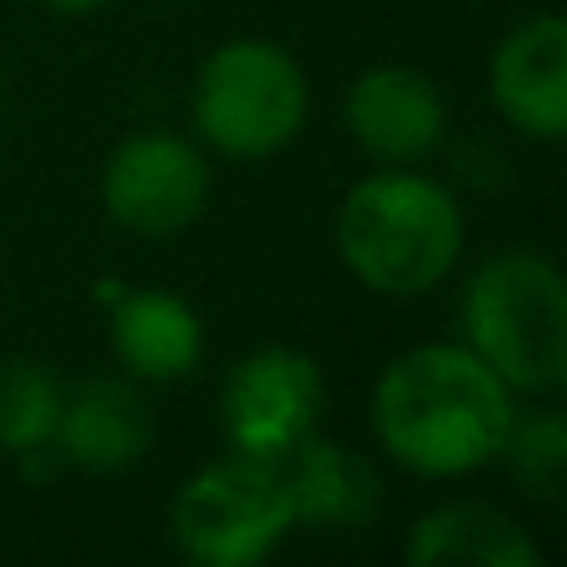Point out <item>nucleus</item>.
<instances>
[{"mask_svg": "<svg viewBox=\"0 0 567 567\" xmlns=\"http://www.w3.org/2000/svg\"><path fill=\"white\" fill-rule=\"evenodd\" d=\"M513 413L518 393L463 339H433L393 353L369 393V429L383 458L433 483L493 468Z\"/></svg>", "mask_w": 567, "mask_h": 567, "instance_id": "obj_1", "label": "nucleus"}, {"mask_svg": "<svg viewBox=\"0 0 567 567\" xmlns=\"http://www.w3.org/2000/svg\"><path fill=\"white\" fill-rule=\"evenodd\" d=\"M468 245L463 205L419 165H379L343 189L333 249L359 289L379 299H423L458 269Z\"/></svg>", "mask_w": 567, "mask_h": 567, "instance_id": "obj_2", "label": "nucleus"}, {"mask_svg": "<svg viewBox=\"0 0 567 567\" xmlns=\"http://www.w3.org/2000/svg\"><path fill=\"white\" fill-rule=\"evenodd\" d=\"M463 343L518 399H553L567 383V279L543 249H498L463 284Z\"/></svg>", "mask_w": 567, "mask_h": 567, "instance_id": "obj_3", "label": "nucleus"}, {"mask_svg": "<svg viewBox=\"0 0 567 567\" xmlns=\"http://www.w3.org/2000/svg\"><path fill=\"white\" fill-rule=\"evenodd\" d=\"M313 90L299 55L284 40H219L189 85V130L209 155L269 159L303 135Z\"/></svg>", "mask_w": 567, "mask_h": 567, "instance_id": "obj_4", "label": "nucleus"}, {"mask_svg": "<svg viewBox=\"0 0 567 567\" xmlns=\"http://www.w3.org/2000/svg\"><path fill=\"white\" fill-rule=\"evenodd\" d=\"M299 533L279 463L225 453L195 468L169 503V538L195 567H259Z\"/></svg>", "mask_w": 567, "mask_h": 567, "instance_id": "obj_5", "label": "nucleus"}, {"mask_svg": "<svg viewBox=\"0 0 567 567\" xmlns=\"http://www.w3.org/2000/svg\"><path fill=\"white\" fill-rule=\"evenodd\" d=\"M215 195L209 150L179 130H135L105 155L100 205L135 239H175L195 229Z\"/></svg>", "mask_w": 567, "mask_h": 567, "instance_id": "obj_6", "label": "nucleus"}, {"mask_svg": "<svg viewBox=\"0 0 567 567\" xmlns=\"http://www.w3.org/2000/svg\"><path fill=\"white\" fill-rule=\"evenodd\" d=\"M323 403H329L323 363L293 343H265L235 359L219 383V429L229 453L284 463L309 433H319Z\"/></svg>", "mask_w": 567, "mask_h": 567, "instance_id": "obj_7", "label": "nucleus"}, {"mask_svg": "<svg viewBox=\"0 0 567 567\" xmlns=\"http://www.w3.org/2000/svg\"><path fill=\"white\" fill-rule=\"evenodd\" d=\"M343 130L373 165H423L449 140V100L429 70L383 60L349 80Z\"/></svg>", "mask_w": 567, "mask_h": 567, "instance_id": "obj_8", "label": "nucleus"}, {"mask_svg": "<svg viewBox=\"0 0 567 567\" xmlns=\"http://www.w3.org/2000/svg\"><path fill=\"white\" fill-rule=\"evenodd\" d=\"M488 100L513 135L533 145L567 140V20L558 10L518 20L493 45Z\"/></svg>", "mask_w": 567, "mask_h": 567, "instance_id": "obj_9", "label": "nucleus"}, {"mask_svg": "<svg viewBox=\"0 0 567 567\" xmlns=\"http://www.w3.org/2000/svg\"><path fill=\"white\" fill-rule=\"evenodd\" d=\"M110 313V353L120 373L135 383H185L205 363V319L175 289H120L105 303Z\"/></svg>", "mask_w": 567, "mask_h": 567, "instance_id": "obj_10", "label": "nucleus"}, {"mask_svg": "<svg viewBox=\"0 0 567 567\" xmlns=\"http://www.w3.org/2000/svg\"><path fill=\"white\" fill-rule=\"evenodd\" d=\"M155 449V413L145 393L125 373H95V379L65 389L55 429V458L85 473H125Z\"/></svg>", "mask_w": 567, "mask_h": 567, "instance_id": "obj_11", "label": "nucleus"}, {"mask_svg": "<svg viewBox=\"0 0 567 567\" xmlns=\"http://www.w3.org/2000/svg\"><path fill=\"white\" fill-rule=\"evenodd\" d=\"M289 483L293 523L313 533H359L383 513V473L369 453L343 439L309 433L289 458L279 463Z\"/></svg>", "mask_w": 567, "mask_h": 567, "instance_id": "obj_12", "label": "nucleus"}, {"mask_svg": "<svg viewBox=\"0 0 567 567\" xmlns=\"http://www.w3.org/2000/svg\"><path fill=\"white\" fill-rule=\"evenodd\" d=\"M409 567H538L543 548L508 508L488 498L433 503L403 538Z\"/></svg>", "mask_w": 567, "mask_h": 567, "instance_id": "obj_13", "label": "nucleus"}, {"mask_svg": "<svg viewBox=\"0 0 567 567\" xmlns=\"http://www.w3.org/2000/svg\"><path fill=\"white\" fill-rule=\"evenodd\" d=\"M65 383L40 359H0V453L10 458H40L55 453Z\"/></svg>", "mask_w": 567, "mask_h": 567, "instance_id": "obj_14", "label": "nucleus"}, {"mask_svg": "<svg viewBox=\"0 0 567 567\" xmlns=\"http://www.w3.org/2000/svg\"><path fill=\"white\" fill-rule=\"evenodd\" d=\"M498 463L508 468L513 488L533 503H558L567 488V419L548 399L533 409H518L508 423V439L498 449Z\"/></svg>", "mask_w": 567, "mask_h": 567, "instance_id": "obj_15", "label": "nucleus"}, {"mask_svg": "<svg viewBox=\"0 0 567 567\" xmlns=\"http://www.w3.org/2000/svg\"><path fill=\"white\" fill-rule=\"evenodd\" d=\"M35 6H45L50 16H65V20H80V16H95V10H105L110 0H35Z\"/></svg>", "mask_w": 567, "mask_h": 567, "instance_id": "obj_16", "label": "nucleus"}]
</instances>
